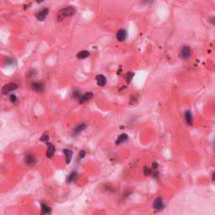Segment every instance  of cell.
I'll return each instance as SVG.
<instances>
[{"label":"cell","instance_id":"7c38bea8","mask_svg":"<svg viewBox=\"0 0 215 215\" xmlns=\"http://www.w3.org/2000/svg\"><path fill=\"white\" fill-rule=\"evenodd\" d=\"M128 139H129V137L126 134H122V135H120L118 137L117 139H116V145H121V144H123V143H125V142H126Z\"/></svg>","mask_w":215,"mask_h":215},{"label":"cell","instance_id":"2e32d148","mask_svg":"<svg viewBox=\"0 0 215 215\" xmlns=\"http://www.w3.org/2000/svg\"><path fill=\"white\" fill-rule=\"evenodd\" d=\"M85 129H86V125H84V124L79 125H78L76 128H74V129H73V134H75V135H78L79 133H81L82 130H84Z\"/></svg>","mask_w":215,"mask_h":215},{"label":"cell","instance_id":"44dd1931","mask_svg":"<svg viewBox=\"0 0 215 215\" xmlns=\"http://www.w3.org/2000/svg\"><path fill=\"white\" fill-rule=\"evenodd\" d=\"M152 173V170L151 168H149V167H145V170H144V174L146 176H148V175H150Z\"/></svg>","mask_w":215,"mask_h":215},{"label":"cell","instance_id":"4fadbf2b","mask_svg":"<svg viewBox=\"0 0 215 215\" xmlns=\"http://www.w3.org/2000/svg\"><path fill=\"white\" fill-rule=\"evenodd\" d=\"M32 89L34 90V91H35V92H42L43 90H44V85H43V83H41V82H34L33 84H32Z\"/></svg>","mask_w":215,"mask_h":215},{"label":"cell","instance_id":"30bf717a","mask_svg":"<svg viewBox=\"0 0 215 215\" xmlns=\"http://www.w3.org/2000/svg\"><path fill=\"white\" fill-rule=\"evenodd\" d=\"M47 146H48V149H47V151H46V156L48 157V158H52V157L54 156V155H55L56 148L50 143H48Z\"/></svg>","mask_w":215,"mask_h":215},{"label":"cell","instance_id":"8992f818","mask_svg":"<svg viewBox=\"0 0 215 215\" xmlns=\"http://www.w3.org/2000/svg\"><path fill=\"white\" fill-rule=\"evenodd\" d=\"M164 207V202L161 197H157L153 203V208L156 210H161Z\"/></svg>","mask_w":215,"mask_h":215},{"label":"cell","instance_id":"3957f363","mask_svg":"<svg viewBox=\"0 0 215 215\" xmlns=\"http://www.w3.org/2000/svg\"><path fill=\"white\" fill-rule=\"evenodd\" d=\"M192 56V50L189 46H183L182 50H181V56L182 58L186 60V59L190 58V56Z\"/></svg>","mask_w":215,"mask_h":215},{"label":"cell","instance_id":"4316f807","mask_svg":"<svg viewBox=\"0 0 215 215\" xmlns=\"http://www.w3.org/2000/svg\"><path fill=\"white\" fill-rule=\"evenodd\" d=\"M213 179H214V182H215V173H214V177H213Z\"/></svg>","mask_w":215,"mask_h":215},{"label":"cell","instance_id":"d4e9b609","mask_svg":"<svg viewBox=\"0 0 215 215\" xmlns=\"http://www.w3.org/2000/svg\"><path fill=\"white\" fill-rule=\"evenodd\" d=\"M13 61H14V60H12V59L7 58V60H6V61H5V63H6L7 65H10V62H11V63L13 64V62H14Z\"/></svg>","mask_w":215,"mask_h":215},{"label":"cell","instance_id":"8fae6325","mask_svg":"<svg viewBox=\"0 0 215 215\" xmlns=\"http://www.w3.org/2000/svg\"><path fill=\"white\" fill-rule=\"evenodd\" d=\"M184 118H185V120H186V124L188 125H192L193 123V114L190 111H186L185 114H184Z\"/></svg>","mask_w":215,"mask_h":215},{"label":"cell","instance_id":"603a6c76","mask_svg":"<svg viewBox=\"0 0 215 215\" xmlns=\"http://www.w3.org/2000/svg\"><path fill=\"white\" fill-rule=\"evenodd\" d=\"M72 96H73V98H74L79 99L82 95H81V93H80V92H79V91H75V92L73 93V95H72Z\"/></svg>","mask_w":215,"mask_h":215},{"label":"cell","instance_id":"7402d4cb","mask_svg":"<svg viewBox=\"0 0 215 215\" xmlns=\"http://www.w3.org/2000/svg\"><path fill=\"white\" fill-rule=\"evenodd\" d=\"M10 100L11 103H16L17 101V97L15 94H11L10 96Z\"/></svg>","mask_w":215,"mask_h":215},{"label":"cell","instance_id":"6da1fadb","mask_svg":"<svg viewBox=\"0 0 215 215\" xmlns=\"http://www.w3.org/2000/svg\"><path fill=\"white\" fill-rule=\"evenodd\" d=\"M76 14V9L73 6H67L62 10H61L59 11L58 15H57V19L59 21L63 20L66 18L71 17L72 15H74Z\"/></svg>","mask_w":215,"mask_h":215},{"label":"cell","instance_id":"ba28073f","mask_svg":"<svg viewBox=\"0 0 215 215\" xmlns=\"http://www.w3.org/2000/svg\"><path fill=\"white\" fill-rule=\"evenodd\" d=\"M24 162H25V164L28 165V166H33V165L35 164L36 159H35V157L33 155L28 154V155H26L25 157H24Z\"/></svg>","mask_w":215,"mask_h":215},{"label":"cell","instance_id":"9a60e30c","mask_svg":"<svg viewBox=\"0 0 215 215\" xmlns=\"http://www.w3.org/2000/svg\"><path fill=\"white\" fill-rule=\"evenodd\" d=\"M89 56H90L89 51H88V50H82V51L78 53L77 57L79 60H83V59H86L87 57H88Z\"/></svg>","mask_w":215,"mask_h":215},{"label":"cell","instance_id":"277c9868","mask_svg":"<svg viewBox=\"0 0 215 215\" xmlns=\"http://www.w3.org/2000/svg\"><path fill=\"white\" fill-rule=\"evenodd\" d=\"M48 13H49V9H43V10H41L36 14V19L39 20V21H43V20L46 18Z\"/></svg>","mask_w":215,"mask_h":215},{"label":"cell","instance_id":"5bb4252c","mask_svg":"<svg viewBox=\"0 0 215 215\" xmlns=\"http://www.w3.org/2000/svg\"><path fill=\"white\" fill-rule=\"evenodd\" d=\"M63 152H64V155L66 156V162H67V164H69L71 162V160L72 157V151L68 149H65L63 150Z\"/></svg>","mask_w":215,"mask_h":215},{"label":"cell","instance_id":"d6986e66","mask_svg":"<svg viewBox=\"0 0 215 215\" xmlns=\"http://www.w3.org/2000/svg\"><path fill=\"white\" fill-rule=\"evenodd\" d=\"M39 140L42 142H48L49 140V135L47 133H45L42 136L39 138Z\"/></svg>","mask_w":215,"mask_h":215},{"label":"cell","instance_id":"7a4b0ae2","mask_svg":"<svg viewBox=\"0 0 215 215\" xmlns=\"http://www.w3.org/2000/svg\"><path fill=\"white\" fill-rule=\"evenodd\" d=\"M18 88V85L14 82H11V83H8L6 85H4L3 87V89H2V93L3 94H8L9 93L14 91V90H16Z\"/></svg>","mask_w":215,"mask_h":215},{"label":"cell","instance_id":"ac0fdd59","mask_svg":"<svg viewBox=\"0 0 215 215\" xmlns=\"http://www.w3.org/2000/svg\"><path fill=\"white\" fill-rule=\"evenodd\" d=\"M77 173L76 172H71L70 175L68 176V178H67V182H75L76 179H77Z\"/></svg>","mask_w":215,"mask_h":215},{"label":"cell","instance_id":"52a82bcc","mask_svg":"<svg viewBox=\"0 0 215 215\" xmlns=\"http://www.w3.org/2000/svg\"><path fill=\"white\" fill-rule=\"evenodd\" d=\"M116 38L118 41H125L127 38V31L125 29H119L116 34Z\"/></svg>","mask_w":215,"mask_h":215},{"label":"cell","instance_id":"484cf974","mask_svg":"<svg viewBox=\"0 0 215 215\" xmlns=\"http://www.w3.org/2000/svg\"><path fill=\"white\" fill-rule=\"evenodd\" d=\"M37 1V3H42V2H44L45 0H36Z\"/></svg>","mask_w":215,"mask_h":215},{"label":"cell","instance_id":"e0dca14e","mask_svg":"<svg viewBox=\"0 0 215 215\" xmlns=\"http://www.w3.org/2000/svg\"><path fill=\"white\" fill-rule=\"evenodd\" d=\"M41 211H42V214H50L51 208L47 204L41 203Z\"/></svg>","mask_w":215,"mask_h":215},{"label":"cell","instance_id":"5b68a950","mask_svg":"<svg viewBox=\"0 0 215 215\" xmlns=\"http://www.w3.org/2000/svg\"><path fill=\"white\" fill-rule=\"evenodd\" d=\"M93 93H91V92H89V93H86L82 94V95L80 97V98L78 99L79 103L82 104V103H86V102L89 101V100L93 98Z\"/></svg>","mask_w":215,"mask_h":215},{"label":"cell","instance_id":"9c48e42d","mask_svg":"<svg viewBox=\"0 0 215 215\" xmlns=\"http://www.w3.org/2000/svg\"><path fill=\"white\" fill-rule=\"evenodd\" d=\"M96 81L99 87H104L107 83V78L103 75H98L96 77Z\"/></svg>","mask_w":215,"mask_h":215},{"label":"cell","instance_id":"ffe728a7","mask_svg":"<svg viewBox=\"0 0 215 215\" xmlns=\"http://www.w3.org/2000/svg\"><path fill=\"white\" fill-rule=\"evenodd\" d=\"M134 77H135V74L133 72H128L127 74H126V78H126V82H127L128 83L131 82V80L133 79Z\"/></svg>","mask_w":215,"mask_h":215},{"label":"cell","instance_id":"cb8c5ba5","mask_svg":"<svg viewBox=\"0 0 215 215\" xmlns=\"http://www.w3.org/2000/svg\"><path fill=\"white\" fill-rule=\"evenodd\" d=\"M85 154H86V152H85L84 150H81L80 153H79V158L82 159L83 157L85 156Z\"/></svg>","mask_w":215,"mask_h":215}]
</instances>
